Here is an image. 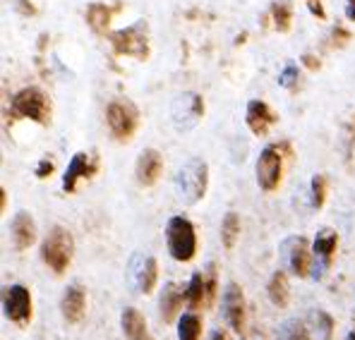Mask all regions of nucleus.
<instances>
[{
	"label": "nucleus",
	"mask_w": 355,
	"mask_h": 340,
	"mask_svg": "<svg viewBox=\"0 0 355 340\" xmlns=\"http://www.w3.org/2000/svg\"><path fill=\"white\" fill-rule=\"evenodd\" d=\"M72 256H75V238H72L70 230H65L62 226L51 228V233L41 242V259H44V264L55 276H60L72 264Z\"/></svg>",
	"instance_id": "obj_1"
},
{
	"label": "nucleus",
	"mask_w": 355,
	"mask_h": 340,
	"mask_svg": "<svg viewBox=\"0 0 355 340\" xmlns=\"http://www.w3.org/2000/svg\"><path fill=\"white\" fill-rule=\"evenodd\" d=\"M51 98L41 91L39 87H24L22 91H17L10 101V113L15 118H24L31 123L49 125L51 123Z\"/></svg>",
	"instance_id": "obj_2"
},
{
	"label": "nucleus",
	"mask_w": 355,
	"mask_h": 340,
	"mask_svg": "<svg viewBox=\"0 0 355 340\" xmlns=\"http://www.w3.org/2000/svg\"><path fill=\"white\" fill-rule=\"evenodd\" d=\"M178 192L185 204H197L205 199L209 187V165L205 159H190L178 170Z\"/></svg>",
	"instance_id": "obj_3"
},
{
	"label": "nucleus",
	"mask_w": 355,
	"mask_h": 340,
	"mask_svg": "<svg viewBox=\"0 0 355 340\" xmlns=\"http://www.w3.org/2000/svg\"><path fill=\"white\" fill-rule=\"evenodd\" d=\"M166 244L175 261H192L197 254V233L190 218L173 216L166 223Z\"/></svg>",
	"instance_id": "obj_4"
},
{
	"label": "nucleus",
	"mask_w": 355,
	"mask_h": 340,
	"mask_svg": "<svg viewBox=\"0 0 355 340\" xmlns=\"http://www.w3.org/2000/svg\"><path fill=\"white\" fill-rule=\"evenodd\" d=\"M111 46L118 55H130L137 60L149 57V24L144 19H137L135 24L125 29H118L111 34Z\"/></svg>",
	"instance_id": "obj_5"
},
{
	"label": "nucleus",
	"mask_w": 355,
	"mask_h": 340,
	"mask_svg": "<svg viewBox=\"0 0 355 340\" xmlns=\"http://www.w3.org/2000/svg\"><path fill=\"white\" fill-rule=\"evenodd\" d=\"M106 120L113 137L118 142H128L139 127V111L130 98H113L106 108Z\"/></svg>",
	"instance_id": "obj_6"
},
{
	"label": "nucleus",
	"mask_w": 355,
	"mask_h": 340,
	"mask_svg": "<svg viewBox=\"0 0 355 340\" xmlns=\"http://www.w3.org/2000/svg\"><path fill=\"white\" fill-rule=\"evenodd\" d=\"M205 118V98L195 91L178 93L171 103V120L178 132H192Z\"/></svg>",
	"instance_id": "obj_7"
},
{
	"label": "nucleus",
	"mask_w": 355,
	"mask_h": 340,
	"mask_svg": "<svg viewBox=\"0 0 355 340\" xmlns=\"http://www.w3.org/2000/svg\"><path fill=\"white\" fill-rule=\"evenodd\" d=\"M3 312L5 319H10L17 326H27L34 316V302H31V292L27 285H8L3 292Z\"/></svg>",
	"instance_id": "obj_8"
},
{
	"label": "nucleus",
	"mask_w": 355,
	"mask_h": 340,
	"mask_svg": "<svg viewBox=\"0 0 355 340\" xmlns=\"http://www.w3.org/2000/svg\"><path fill=\"white\" fill-rule=\"evenodd\" d=\"M254 172H257V185L264 192H274L281 185V177H284V154H281V146H264L257 159V165H254Z\"/></svg>",
	"instance_id": "obj_9"
},
{
	"label": "nucleus",
	"mask_w": 355,
	"mask_h": 340,
	"mask_svg": "<svg viewBox=\"0 0 355 340\" xmlns=\"http://www.w3.org/2000/svg\"><path fill=\"white\" fill-rule=\"evenodd\" d=\"M281 252H284V259H286V264H288V271L293 276H297V278H307L310 271L315 269V266H312L315 254H312V247H310V242H307V238H302V235H293V238L284 240Z\"/></svg>",
	"instance_id": "obj_10"
},
{
	"label": "nucleus",
	"mask_w": 355,
	"mask_h": 340,
	"mask_svg": "<svg viewBox=\"0 0 355 340\" xmlns=\"http://www.w3.org/2000/svg\"><path fill=\"white\" fill-rule=\"evenodd\" d=\"M128 280L142 295H151L159 283V264L151 254H135L128 266Z\"/></svg>",
	"instance_id": "obj_11"
},
{
	"label": "nucleus",
	"mask_w": 355,
	"mask_h": 340,
	"mask_svg": "<svg viewBox=\"0 0 355 340\" xmlns=\"http://www.w3.org/2000/svg\"><path fill=\"white\" fill-rule=\"evenodd\" d=\"M98 172V156L96 154H87V151H77L72 156V161L67 163V170L62 175V190L67 195L77 190V182L80 180H89Z\"/></svg>",
	"instance_id": "obj_12"
},
{
	"label": "nucleus",
	"mask_w": 355,
	"mask_h": 340,
	"mask_svg": "<svg viewBox=\"0 0 355 340\" xmlns=\"http://www.w3.org/2000/svg\"><path fill=\"white\" fill-rule=\"evenodd\" d=\"M221 312L226 323L233 328L236 333L245 331V297L238 283H226L223 287V297H221Z\"/></svg>",
	"instance_id": "obj_13"
},
{
	"label": "nucleus",
	"mask_w": 355,
	"mask_h": 340,
	"mask_svg": "<svg viewBox=\"0 0 355 340\" xmlns=\"http://www.w3.org/2000/svg\"><path fill=\"white\" fill-rule=\"evenodd\" d=\"M338 247V233L331 228H322L312 242V254H315V278H322V274L331 266Z\"/></svg>",
	"instance_id": "obj_14"
},
{
	"label": "nucleus",
	"mask_w": 355,
	"mask_h": 340,
	"mask_svg": "<svg viewBox=\"0 0 355 340\" xmlns=\"http://www.w3.org/2000/svg\"><path fill=\"white\" fill-rule=\"evenodd\" d=\"M161 172H164V156L156 149H144L137 156V163H135V177H137V182L142 187H151L156 185Z\"/></svg>",
	"instance_id": "obj_15"
},
{
	"label": "nucleus",
	"mask_w": 355,
	"mask_h": 340,
	"mask_svg": "<svg viewBox=\"0 0 355 340\" xmlns=\"http://www.w3.org/2000/svg\"><path fill=\"white\" fill-rule=\"evenodd\" d=\"M245 123H248L250 132L257 134V137H264V134L271 129V125L279 123V115L271 111L269 103L254 98V101L248 103V111H245Z\"/></svg>",
	"instance_id": "obj_16"
},
{
	"label": "nucleus",
	"mask_w": 355,
	"mask_h": 340,
	"mask_svg": "<svg viewBox=\"0 0 355 340\" xmlns=\"http://www.w3.org/2000/svg\"><path fill=\"white\" fill-rule=\"evenodd\" d=\"M60 312H62V319H65L67 323H80L82 319H85L87 290L80 283L67 285L65 295H62V302H60Z\"/></svg>",
	"instance_id": "obj_17"
},
{
	"label": "nucleus",
	"mask_w": 355,
	"mask_h": 340,
	"mask_svg": "<svg viewBox=\"0 0 355 340\" xmlns=\"http://www.w3.org/2000/svg\"><path fill=\"white\" fill-rule=\"evenodd\" d=\"M36 233H39L36 223L27 211H19L12 218V223H10V235H12V244L17 252H24V249H29L36 242V238H39Z\"/></svg>",
	"instance_id": "obj_18"
},
{
	"label": "nucleus",
	"mask_w": 355,
	"mask_h": 340,
	"mask_svg": "<svg viewBox=\"0 0 355 340\" xmlns=\"http://www.w3.org/2000/svg\"><path fill=\"white\" fill-rule=\"evenodd\" d=\"M185 300V290H182L178 283H166L164 290H161V297H159V312H161V319L164 323H173L175 319H180V305Z\"/></svg>",
	"instance_id": "obj_19"
},
{
	"label": "nucleus",
	"mask_w": 355,
	"mask_h": 340,
	"mask_svg": "<svg viewBox=\"0 0 355 340\" xmlns=\"http://www.w3.org/2000/svg\"><path fill=\"white\" fill-rule=\"evenodd\" d=\"M120 328L128 340H147V319L135 307H125L120 314Z\"/></svg>",
	"instance_id": "obj_20"
},
{
	"label": "nucleus",
	"mask_w": 355,
	"mask_h": 340,
	"mask_svg": "<svg viewBox=\"0 0 355 340\" xmlns=\"http://www.w3.org/2000/svg\"><path fill=\"white\" fill-rule=\"evenodd\" d=\"M266 295H269V302L279 310L288 307L291 302V285H288V276L286 271H276L269 278V285H266Z\"/></svg>",
	"instance_id": "obj_21"
},
{
	"label": "nucleus",
	"mask_w": 355,
	"mask_h": 340,
	"mask_svg": "<svg viewBox=\"0 0 355 340\" xmlns=\"http://www.w3.org/2000/svg\"><path fill=\"white\" fill-rule=\"evenodd\" d=\"M185 302L197 310V307H207V280H205V271H197L192 274L190 283L185 287Z\"/></svg>",
	"instance_id": "obj_22"
},
{
	"label": "nucleus",
	"mask_w": 355,
	"mask_h": 340,
	"mask_svg": "<svg viewBox=\"0 0 355 340\" xmlns=\"http://www.w3.org/2000/svg\"><path fill=\"white\" fill-rule=\"evenodd\" d=\"M113 12H116V10L108 8V5L92 3L87 8V22H89V27L96 31V34H106L108 24H111V19H113Z\"/></svg>",
	"instance_id": "obj_23"
},
{
	"label": "nucleus",
	"mask_w": 355,
	"mask_h": 340,
	"mask_svg": "<svg viewBox=\"0 0 355 340\" xmlns=\"http://www.w3.org/2000/svg\"><path fill=\"white\" fill-rule=\"evenodd\" d=\"M307 323L312 328V338L315 340H331L334 336V319L324 310H312L307 316Z\"/></svg>",
	"instance_id": "obj_24"
},
{
	"label": "nucleus",
	"mask_w": 355,
	"mask_h": 340,
	"mask_svg": "<svg viewBox=\"0 0 355 340\" xmlns=\"http://www.w3.org/2000/svg\"><path fill=\"white\" fill-rule=\"evenodd\" d=\"M178 340H202V319L195 312L178 319Z\"/></svg>",
	"instance_id": "obj_25"
},
{
	"label": "nucleus",
	"mask_w": 355,
	"mask_h": 340,
	"mask_svg": "<svg viewBox=\"0 0 355 340\" xmlns=\"http://www.w3.org/2000/svg\"><path fill=\"white\" fill-rule=\"evenodd\" d=\"M238 238H240V216L236 211H228L226 216H223V221H221V242H223V247L231 252V249L236 247Z\"/></svg>",
	"instance_id": "obj_26"
},
{
	"label": "nucleus",
	"mask_w": 355,
	"mask_h": 340,
	"mask_svg": "<svg viewBox=\"0 0 355 340\" xmlns=\"http://www.w3.org/2000/svg\"><path fill=\"white\" fill-rule=\"evenodd\" d=\"M276 336L279 340H312V333L307 331L305 321H300V319H286Z\"/></svg>",
	"instance_id": "obj_27"
},
{
	"label": "nucleus",
	"mask_w": 355,
	"mask_h": 340,
	"mask_svg": "<svg viewBox=\"0 0 355 340\" xmlns=\"http://www.w3.org/2000/svg\"><path fill=\"white\" fill-rule=\"evenodd\" d=\"M271 19H274V27L279 31H288L291 22H293V8L286 0H276L271 5Z\"/></svg>",
	"instance_id": "obj_28"
},
{
	"label": "nucleus",
	"mask_w": 355,
	"mask_h": 340,
	"mask_svg": "<svg viewBox=\"0 0 355 340\" xmlns=\"http://www.w3.org/2000/svg\"><path fill=\"white\" fill-rule=\"evenodd\" d=\"M327 190H329L327 177L322 175V172H317V175L312 177V182H310V204H312L315 208H322V206H324V202H327Z\"/></svg>",
	"instance_id": "obj_29"
},
{
	"label": "nucleus",
	"mask_w": 355,
	"mask_h": 340,
	"mask_svg": "<svg viewBox=\"0 0 355 340\" xmlns=\"http://www.w3.org/2000/svg\"><path fill=\"white\" fill-rule=\"evenodd\" d=\"M205 280H207V307H211L214 297H216L218 290V276H216V264L209 261L205 266Z\"/></svg>",
	"instance_id": "obj_30"
},
{
	"label": "nucleus",
	"mask_w": 355,
	"mask_h": 340,
	"mask_svg": "<svg viewBox=\"0 0 355 340\" xmlns=\"http://www.w3.org/2000/svg\"><path fill=\"white\" fill-rule=\"evenodd\" d=\"M295 80H297V67L293 65V62H288L279 82H281V84H284V87H293V84H295Z\"/></svg>",
	"instance_id": "obj_31"
},
{
	"label": "nucleus",
	"mask_w": 355,
	"mask_h": 340,
	"mask_svg": "<svg viewBox=\"0 0 355 340\" xmlns=\"http://www.w3.org/2000/svg\"><path fill=\"white\" fill-rule=\"evenodd\" d=\"M51 172H53V161H51V159H41L39 161V168H36V177H39V180H46V177H51Z\"/></svg>",
	"instance_id": "obj_32"
},
{
	"label": "nucleus",
	"mask_w": 355,
	"mask_h": 340,
	"mask_svg": "<svg viewBox=\"0 0 355 340\" xmlns=\"http://www.w3.org/2000/svg\"><path fill=\"white\" fill-rule=\"evenodd\" d=\"M307 8L312 10V15H317L320 19H324L327 17V12H324V5H322V0H307Z\"/></svg>",
	"instance_id": "obj_33"
},
{
	"label": "nucleus",
	"mask_w": 355,
	"mask_h": 340,
	"mask_svg": "<svg viewBox=\"0 0 355 340\" xmlns=\"http://www.w3.org/2000/svg\"><path fill=\"white\" fill-rule=\"evenodd\" d=\"M346 17L355 22V0H346Z\"/></svg>",
	"instance_id": "obj_34"
},
{
	"label": "nucleus",
	"mask_w": 355,
	"mask_h": 340,
	"mask_svg": "<svg viewBox=\"0 0 355 340\" xmlns=\"http://www.w3.org/2000/svg\"><path fill=\"white\" fill-rule=\"evenodd\" d=\"M302 60H305V65L310 67V70H317V67H320V60H317L315 55H305Z\"/></svg>",
	"instance_id": "obj_35"
},
{
	"label": "nucleus",
	"mask_w": 355,
	"mask_h": 340,
	"mask_svg": "<svg viewBox=\"0 0 355 340\" xmlns=\"http://www.w3.org/2000/svg\"><path fill=\"white\" fill-rule=\"evenodd\" d=\"M209 340H228V336L223 331H214L211 336H209Z\"/></svg>",
	"instance_id": "obj_36"
},
{
	"label": "nucleus",
	"mask_w": 355,
	"mask_h": 340,
	"mask_svg": "<svg viewBox=\"0 0 355 340\" xmlns=\"http://www.w3.org/2000/svg\"><path fill=\"white\" fill-rule=\"evenodd\" d=\"M0 202H3V211H8V192L0 190Z\"/></svg>",
	"instance_id": "obj_37"
},
{
	"label": "nucleus",
	"mask_w": 355,
	"mask_h": 340,
	"mask_svg": "<svg viewBox=\"0 0 355 340\" xmlns=\"http://www.w3.org/2000/svg\"><path fill=\"white\" fill-rule=\"evenodd\" d=\"M346 340H355V328H353L351 333H348V336H346Z\"/></svg>",
	"instance_id": "obj_38"
}]
</instances>
